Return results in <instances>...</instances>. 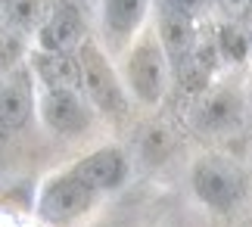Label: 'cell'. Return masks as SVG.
<instances>
[{
    "instance_id": "5",
    "label": "cell",
    "mask_w": 252,
    "mask_h": 227,
    "mask_svg": "<svg viewBox=\"0 0 252 227\" xmlns=\"http://www.w3.org/2000/svg\"><path fill=\"white\" fill-rule=\"evenodd\" d=\"M72 171L87 187H94L96 193H109V190H119L128 181V159L115 146H103V150H94L91 156H84Z\"/></svg>"
},
{
    "instance_id": "9",
    "label": "cell",
    "mask_w": 252,
    "mask_h": 227,
    "mask_svg": "<svg viewBox=\"0 0 252 227\" xmlns=\"http://www.w3.org/2000/svg\"><path fill=\"white\" fill-rule=\"evenodd\" d=\"M147 16V0H103V25L115 44H125Z\"/></svg>"
},
{
    "instance_id": "1",
    "label": "cell",
    "mask_w": 252,
    "mask_h": 227,
    "mask_svg": "<svg viewBox=\"0 0 252 227\" xmlns=\"http://www.w3.org/2000/svg\"><path fill=\"white\" fill-rule=\"evenodd\" d=\"M94 199H96L94 187H87L75 171H65L44 187L41 199H37V212H41V218L53 224H69L75 218H81L94 205Z\"/></svg>"
},
{
    "instance_id": "4",
    "label": "cell",
    "mask_w": 252,
    "mask_h": 227,
    "mask_svg": "<svg viewBox=\"0 0 252 227\" xmlns=\"http://www.w3.org/2000/svg\"><path fill=\"white\" fill-rule=\"evenodd\" d=\"M193 190L209 209L215 212H230L240 199V187H237V177L230 174L221 162H212V159H202L196 168H193Z\"/></svg>"
},
{
    "instance_id": "6",
    "label": "cell",
    "mask_w": 252,
    "mask_h": 227,
    "mask_svg": "<svg viewBox=\"0 0 252 227\" xmlns=\"http://www.w3.org/2000/svg\"><path fill=\"white\" fill-rule=\"evenodd\" d=\"M41 115L56 134H81L91 125V109L84 106L78 91H47L41 100Z\"/></svg>"
},
{
    "instance_id": "14",
    "label": "cell",
    "mask_w": 252,
    "mask_h": 227,
    "mask_svg": "<svg viewBox=\"0 0 252 227\" xmlns=\"http://www.w3.org/2000/svg\"><path fill=\"white\" fill-rule=\"evenodd\" d=\"M221 3H224L230 13H240V9L246 13V9H249V0H221Z\"/></svg>"
},
{
    "instance_id": "3",
    "label": "cell",
    "mask_w": 252,
    "mask_h": 227,
    "mask_svg": "<svg viewBox=\"0 0 252 227\" xmlns=\"http://www.w3.org/2000/svg\"><path fill=\"white\" fill-rule=\"evenodd\" d=\"M125 78H128L131 94L140 103H159L162 91H165V59H162V50L153 41L137 44L128 56Z\"/></svg>"
},
{
    "instance_id": "2",
    "label": "cell",
    "mask_w": 252,
    "mask_h": 227,
    "mask_svg": "<svg viewBox=\"0 0 252 227\" xmlns=\"http://www.w3.org/2000/svg\"><path fill=\"white\" fill-rule=\"evenodd\" d=\"M78 72H81V84H84L87 97L103 112H109V115L125 112V87H122L119 75H115V68L109 65V59L103 56L100 47H94V44L81 47Z\"/></svg>"
},
{
    "instance_id": "8",
    "label": "cell",
    "mask_w": 252,
    "mask_h": 227,
    "mask_svg": "<svg viewBox=\"0 0 252 227\" xmlns=\"http://www.w3.org/2000/svg\"><path fill=\"white\" fill-rule=\"evenodd\" d=\"M81 16L75 13L72 6H63L44 22L41 28V47L44 50H53V53H72L75 44L81 41Z\"/></svg>"
},
{
    "instance_id": "13",
    "label": "cell",
    "mask_w": 252,
    "mask_h": 227,
    "mask_svg": "<svg viewBox=\"0 0 252 227\" xmlns=\"http://www.w3.org/2000/svg\"><path fill=\"white\" fill-rule=\"evenodd\" d=\"M168 6L181 9V13H187V16H196L199 9L209 6V0H168Z\"/></svg>"
},
{
    "instance_id": "7",
    "label": "cell",
    "mask_w": 252,
    "mask_h": 227,
    "mask_svg": "<svg viewBox=\"0 0 252 227\" xmlns=\"http://www.w3.org/2000/svg\"><path fill=\"white\" fill-rule=\"evenodd\" d=\"M34 112V87L25 72L0 81V128H22Z\"/></svg>"
},
{
    "instance_id": "11",
    "label": "cell",
    "mask_w": 252,
    "mask_h": 227,
    "mask_svg": "<svg viewBox=\"0 0 252 227\" xmlns=\"http://www.w3.org/2000/svg\"><path fill=\"white\" fill-rule=\"evenodd\" d=\"M34 72L37 78L47 84V91H63V87H75L81 84V72H78V59L72 53H53V50H44L34 56Z\"/></svg>"
},
{
    "instance_id": "10",
    "label": "cell",
    "mask_w": 252,
    "mask_h": 227,
    "mask_svg": "<svg viewBox=\"0 0 252 227\" xmlns=\"http://www.w3.org/2000/svg\"><path fill=\"white\" fill-rule=\"evenodd\" d=\"M159 37H162V47L171 53V56H187L196 44V25H193V16L181 13L174 6H162L159 13Z\"/></svg>"
},
{
    "instance_id": "12",
    "label": "cell",
    "mask_w": 252,
    "mask_h": 227,
    "mask_svg": "<svg viewBox=\"0 0 252 227\" xmlns=\"http://www.w3.org/2000/svg\"><path fill=\"white\" fill-rule=\"evenodd\" d=\"M221 50L227 53V59H234V63H240V59H246V53H249V41H246V34L240 32V28H234V25H224L221 28Z\"/></svg>"
}]
</instances>
